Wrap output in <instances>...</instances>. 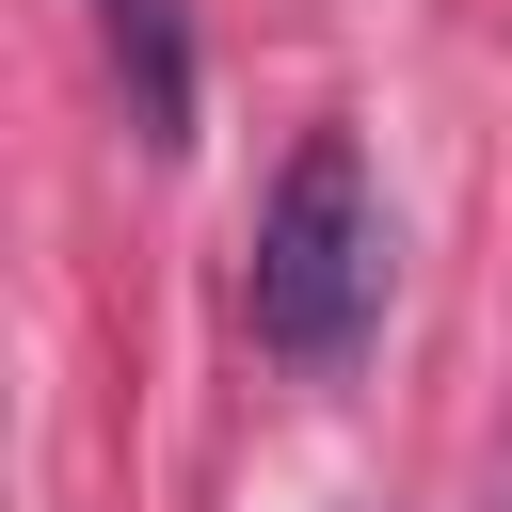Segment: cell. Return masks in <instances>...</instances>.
<instances>
[{"label": "cell", "mask_w": 512, "mask_h": 512, "mask_svg": "<svg viewBox=\"0 0 512 512\" xmlns=\"http://www.w3.org/2000/svg\"><path fill=\"white\" fill-rule=\"evenodd\" d=\"M240 304H256V352H288V368H352L368 352V320H384V192H368L352 128H304L288 144V176L256 208Z\"/></svg>", "instance_id": "1"}, {"label": "cell", "mask_w": 512, "mask_h": 512, "mask_svg": "<svg viewBox=\"0 0 512 512\" xmlns=\"http://www.w3.org/2000/svg\"><path fill=\"white\" fill-rule=\"evenodd\" d=\"M80 16H96L112 80H128V128L144 144H192V16L176 0H80Z\"/></svg>", "instance_id": "2"}]
</instances>
